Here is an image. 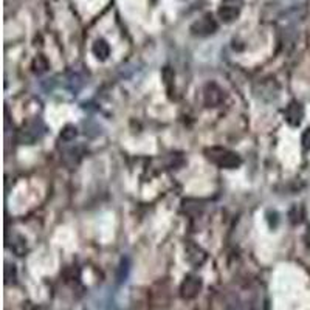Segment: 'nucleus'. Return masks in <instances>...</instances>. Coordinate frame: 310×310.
<instances>
[{
	"instance_id": "f257e3e1",
	"label": "nucleus",
	"mask_w": 310,
	"mask_h": 310,
	"mask_svg": "<svg viewBox=\"0 0 310 310\" xmlns=\"http://www.w3.org/2000/svg\"><path fill=\"white\" fill-rule=\"evenodd\" d=\"M206 157L219 168H225V169H236L240 166L242 160L237 153L224 149V147H211L206 149Z\"/></svg>"
},
{
	"instance_id": "f03ea898",
	"label": "nucleus",
	"mask_w": 310,
	"mask_h": 310,
	"mask_svg": "<svg viewBox=\"0 0 310 310\" xmlns=\"http://www.w3.org/2000/svg\"><path fill=\"white\" fill-rule=\"evenodd\" d=\"M45 132V128L41 119H35V121H29L26 126H23V129L19 132L17 140L22 144H31L35 143L36 140H39Z\"/></svg>"
},
{
	"instance_id": "7ed1b4c3",
	"label": "nucleus",
	"mask_w": 310,
	"mask_h": 310,
	"mask_svg": "<svg viewBox=\"0 0 310 310\" xmlns=\"http://www.w3.org/2000/svg\"><path fill=\"white\" fill-rule=\"evenodd\" d=\"M215 29H217V22L211 14H205L202 19H199L191 26L193 35H196V36H209Z\"/></svg>"
},
{
	"instance_id": "20e7f679",
	"label": "nucleus",
	"mask_w": 310,
	"mask_h": 310,
	"mask_svg": "<svg viewBox=\"0 0 310 310\" xmlns=\"http://www.w3.org/2000/svg\"><path fill=\"white\" fill-rule=\"evenodd\" d=\"M200 290H202V281L197 276H188L181 283V287H180V293L186 299L196 298L200 293Z\"/></svg>"
},
{
	"instance_id": "39448f33",
	"label": "nucleus",
	"mask_w": 310,
	"mask_h": 310,
	"mask_svg": "<svg viewBox=\"0 0 310 310\" xmlns=\"http://www.w3.org/2000/svg\"><path fill=\"white\" fill-rule=\"evenodd\" d=\"M203 98L208 107H215L224 101V90L215 84H208L203 91Z\"/></svg>"
},
{
	"instance_id": "423d86ee",
	"label": "nucleus",
	"mask_w": 310,
	"mask_h": 310,
	"mask_svg": "<svg viewBox=\"0 0 310 310\" xmlns=\"http://www.w3.org/2000/svg\"><path fill=\"white\" fill-rule=\"evenodd\" d=\"M284 115H286V119L290 126H299L301 121H302V116H304V109L298 101H292L287 106Z\"/></svg>"
},
{
	"instance_id": "0eeeda50",
	"label": "nucleus",
	"mask_w": 310,
	"mask_h": 310,
	"mask_svg": "<svg viewBox=\"0 0 310 310\" xmlns=\"http://www.w3.org/2000/svg\"><path fill=\"white\" fill-rule=\"evenodd\" d=\"M239 14H240V8L234 2H228V4L222 5L221 10H219V17L227 23L234 22L239 17Z\"/></svg>"
},
{
	"instance_id": "6e6552de",
	"label": "nucleus",
	"mask_w": 310,
	"mask_h": 310,
	"mask_svg": "<svg viewBox=\"0 0 310 310\" xmlns=\"http://www.w3.org/2000/svg\"><path fill=\"white\" fill-rule=\"evenodd\" d=\"M186 259H188L193 265H200L206 259V255L197 245H190L188 250H186Z\"/></svg>"
},
{
	"instance_id": "1a4fd4ad",
	"label": "nucleus",
	"mask_w": 310,
	"mask_h": 310,
	"mask_svg": "<svg viewBox=\"0 0 310 310\" xmlns=\"http://www.w3.org/2000/svg\"><path fill=\"white\" fill-rule=\"evenodd\" d=\"M93 54H95L100 60H106L110 54V47L106 41L103 39H98L95 44H93V48H91Z\"/></svg>"
},
{
	"instance_id": "9d476101",
	"label": "nucleus",
	"mask_w": 310,
	"mask_h": 310,
	"mask_svg": "<svg viewBox=\"0 0 310 310\" xmlns=\"http://www.w3.org/2000/svg\"><path fill=\"white\" fill-rule=\"evenodd\" d=\"M289 217H290V222L292 224H301L302 222V219H304V208L302 206H293L292 209H290V212H289Z\"/></svg>"
},
{
	"instance_id": "9b49d317",
	"label": "nucleus",
	"mask_w": 310,
	"mask_h": 310,
	"mask_svg": "<svg viewBox=\"0 0 310 310\" xmlns=\"http://www.w3.org/2000/svg\"><path fill=\"white\" fill-rule=\"evenodd\" d=\"M47 69H48V60L44 56H38L33 60V70H35V73L41 75V73L47 72Z\"/></svg>"
},
{
	"instance_id": "f8f14e48",
	"label": "nucleus",
	"mask_w": 310,
	"mask_h": 310,
	"mask_svg": "<svg viewBox=\"0 0 310 310\" xmlns=\"http://www.w3.org/2000/svg\"><path fill=\"white\" fill-rule=\"evenodd\" d=\"M76 134H78V132H76V128H75V126H70V124H69V126H66L64 131L60 132V138L66 140V141H72V140H75Z\"/></svg>"
},
{
	"instance_id": "ddd939ff",
	"label": "nucleus",
	"mask_w": 310,
	"mask_h": 310,
	"mask_svg": "<svg viewBox=\"0 0 310 310\" xmlns=\"http://www.w3.org/2000/svg\"><path fill=\"white\" fill-rule=\"evenodd\" d=\"M128 273H129V265L128 262L124 264V261L121 262L119 265V273H118V283H124L126 281V277H128Z\"/></svg>"
},
{
	"instance_id": "4468645a",
	"label": "nucleus",
	"mask_w": 310,
	"mask_h": 310,
	"mask_svg": "<svg viewBox=\"0 0 310 310\" xmlns=\"http://www.w3.org/2000/svg\"><path fill=\"white\" fill-rule=\"evenodd\" d=\"M302 146L305 149H310V128L305 129V132L302 134Z\"/></svg>"
},
{
	"instance_id": "2eb2a0df",
	"label": "nucleus",
	"mask_w": 310,
	"mask_h": 310,
	"mask_svg": "<svg viewBox=\"0 0 310 310\" xmlns=\"http://www.w3.org/2000/svg\"><path fill=\"white\" fill-rule=\"evenodd\" d=\"M304 240H305V245L310 248V227H308V230H307V233H305V236H304Z\"/></svg>"
},
{
	"instance_id": "dca6fc26",
	"label": "nucleus",
	"mask_w": 310,
	"mask_h": 310,
	"mask_svg": "<svg viewBox=\"0 0 310 310\" xmlns=\"http://www.w3.org/2000/svg\"><path fill=\"white\" fill-rule=\"evenodd\" d=\"M227 2H234L236 4V0H227Z\"/></svg>"
}]
</instances>
